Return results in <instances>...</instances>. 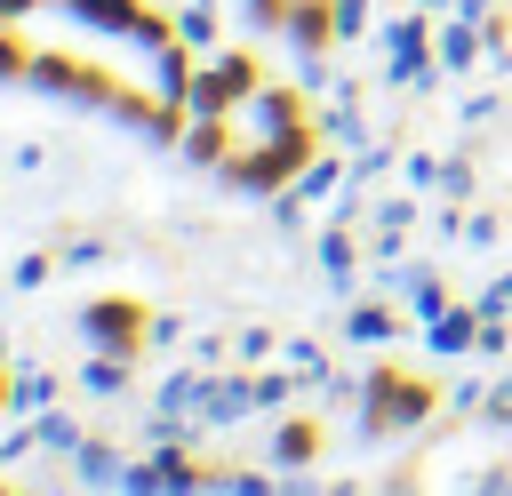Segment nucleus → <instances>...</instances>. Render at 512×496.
<instances>
[{
	"mask_svg": "<svg viewBox=\"0 0 512 496\" xmlns=\"http://www.w3.org/2000/svg\"><path fill=\"white\" fill-rule=\"evenodd\" d=\"M56 8H64V24H72V32L112 24L120 40H168V24H160V16H144V0H56ZM0 72L72 80V88H88V96H104V104L136 112V120H168V96L136 80V56H96V48H64V40H56V48H40V40H0Z\"/></svg>",
	"mask_w": 512,
	"mask_h": 496,
	"instance_id": "nucleus-1",
	"label": "nucleus"
}]
</instances>
